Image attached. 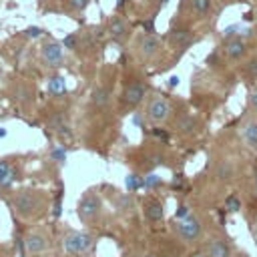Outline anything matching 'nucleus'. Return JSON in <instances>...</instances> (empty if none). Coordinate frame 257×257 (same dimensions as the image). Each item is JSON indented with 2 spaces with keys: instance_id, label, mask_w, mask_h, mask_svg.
I'll use <instances>...</instances> for the list:
<instances>
[{
  "instance_id": "26",
  "label": "nucleus",
  "mask_w": 257,
  "mask_h": 257,
  "mask_svg": "<svg viewBox=\"0 0 257 257\" xmlns=\"http://www.w3.org/2000/svg\"><path fill=\"white\" fill-rule=\"evenodd\" d=\"M70 6L74 10H84L88 6V0H70Z\"/></svg>"
},
{
  "instance_id": "7",
  "label": "nucleus",
  "mask_w": 257,
  "mask_h": 257,
  "mask_svg": "<svg viewBox=\"0 0 257 257\" xmlns=\"http://www.w3.org/2000/svg\"><path fill=\"white\" fill-rule=\"evenodd\" d=\"M40 58H42V62H44L46 66H50V68L60 66V64H62V60H64L62 44H58V42H54V40L44 42V44H42V48H40Z\"/></svg>"
},
{
  "instance_id": "9",
  "label": "nucleus",
  "mask_w": 257,
  "mask_h": 257,
  "mask_svg": "<svg viewBox=\"0 0 257 257\" xmlns=\"http://www.w3.org/2000/svg\"><path fill=\"white\" fill-rule=\"evenodd\" d=\"M223 52L229 60H241L247 54V42L241 36H229L223 42Z\"/></svg>"
},
{
  "instance_id": "28",
  "label": "nucleus",
  "mask_w": 257,
  "mask_h": 257,
  "mask_svg": "<svg viewBox=\"0 0 257 257\" xmlns=\"http://www.w3.org/2000/svg\"><path fill=\"white\" fill-rule=\"evenodd\" d=\"M255 195H257V167H255Z\"/></svg>"
},
{
  "instance_id": "23",
  "label": "nucleus",
  "mask_w": 257,
  "mask_h": 257,
  "mask_svg": "<svg viewBox=\"0 0 257 257\" xmlns=\"http://www.w3.org/2000/svg\"><path fill=\"white\" fill-rule=\"evenodd\" d=\"M249 108H251V112L257 116V88L249 94Z\"/></svg>"
},
{
  "instance_id": "20",
  "label": "nucleus",
  "mask_w": 257,
  "mask_h": 257,
  "mask_svg": "<svg viewBox=\"0 0 257 257\" xmlns=\"http://www.w3.org/2000/svg\"><path fill=\"white\" fill-rule=\"evenodd\" d=\"M92 100H94V104H98V106L106 104V100H108V90H106V88H96Z\"/></svg>"
},
{
  "instance_id": "18",
  "label": "nucleus",
  "mask_w": 257,
  "mask_h": 257,
  "mask_svg": "<svg viewBox=\"0 0 257 257\" xmlns=\"http://www.w3.org/2000/svg\"><path fill=\"white\" fill-rule=\"evenodd\" d=\"M233 173H235V167H233L231 161H221V163L217 165V169H215V177H217L219 181H229V179L233 177Z\"/></svg>"
},
{
  "instance_id": "8",
  "label": "nucleus",
  "mask_w": 257,
  "mask_h": 257,
  "mask_svg": "<svg viewBox=\"0 0 257 257\" xmlns=\"http://www.w3.org/2000/svg\"><path fill=\"white\" fill-rule=\"evenodd\" d=\"M24 245H26V251H28L30 255H42V253L48 251L50 239H48L44 233H40V231H32V233L26 235Z\"/></svg>"
},
{
  "instance_id": "6",
  "label": "nucleus",
  "mask_w": 257,
  "mask_h": 257,
  "mask_svg": "<svg viewBox=\"0 0 257 257\" xmlns=\"http://www.w3.org/2000/svg\"><path fill=\"white\" fill-rule=\"evenodd\" d=\"M145 96H147V84L143 80H131L122 90V106L133 110L145 100Z\"/></svg>"
},
{
  "instance_id": "29",
  "label": "nucleus",
  "mask_w": 257,
  "mask_h": 257,
  "mask_svg": "<svg viewBox=\"0 0 257 257\" xmlns=\"http://www.w3.org/2000/svg\"><path fill=\"white\" fill-rule=\"evenodd\" d=\"M169 2H171V0H161V8H163V6H167Z\"/></svg>"
},
{
  "instance_id": "15",
  "label": "nucleus",
  "mask_w": 257,
  "mask_h": 257,
  "mask_svg": "<svg viewBox=\"0 0 257 257\" xmlns=\"http://www.w3.org/2000/svg\"><path fill=\"white\" fill-rule=\"evenodd\" d=\"M108 34H110L114 40L122 42V40L128 36V26H126V22H124L122 18H118V16H112V18L108 20Z\"/></svg>"
},
{
  "instance_id": "17",
  "label": "nucleus",
  "mask_w": 257,
  "mask_h": 257,
  "mask_svg": "<svg viewBox=\"0 0 257 257\" xmlns=\"http://www.w3.org/2000/svg\"><path fill=\"white\" fill-rule=\"evenodd\" d=\"M14 179H18L16 169L6 159H0V187H10Z\"/></svg>"
},
{
  "instance_id": "13",
  "label": "nucleus",
  "mask_w": 257,
  "mask_h": 257,
  "mask_svg": "<svg viewBox=\"0 0 257 257\" xmlns=\"http://www.w3.org/2000/svg\"><path fill=\"white\" fill-rule=\"evenodd\" d=\"M169 42L173 48H179V50H185L191 42H193V34L187 26H179V28H173L169 32Z\"/></svg>"
},
{
  "instance_id": "12",
  "label": "nucleus",
  "mask_w": 257,
  "mask_h": 257,
  "mask_svg": "<svg viewBox=\"0 0 257 257\" xmlns=\"http://www.w3.org/2000/svg\"><path fill=\"white\" fill-rule=\"evenodd\" d=\"M143 215H145L147 221H153V223L163 221V217H165V205H163V201L157 199V197H147L143 201Z\"/></svg>"
},
{
  "instance_id": "27",
  "label": "nucleus",
  "mask_w": 257,
  "mask_h": 257,
  "mask_svg": "<svg viewBox=\"0 0 257 257\" xmlns=\"http://www.w3.org/2000/svg\"><path fill=\"white\" fill-rule=\"evenodd\" d=\"M133 257H155L153 253H137V255H133Z\"/></svg>"
},
{
  "instance_id": "11",
  "label": "nucleus",
  "mask_w": 257,
  "mask_h": 257,
  "mask_svg": "<svg viewBox=\"0 0 257 257\" xmlns=\"http://www.w3.org/2000/svg\"><path fill=\"white\" fill-rule=\"evenodd\" d=\"M137 48H139V54H141L145 60H151V58H155V56L159 54V50H161V40H159L155 34H143V36L139 38Z\"/></svg>"
},
{
  "instance_id": "22",
  "label": "nucleus",
  "mask_w": 257,
  "mask_h": 257,
  "mask_svg": "<svg viewBox=\"0 0 257 257\" xmlns=\"http://www.w3.org/2000/svg\"><path fill=\"white\" fill-rule=\"evenodd\" d=\"M50 92H52V94H60V92H64V82H62L60 76L50 78Z\"/></svg>"
},
{
  "instance_id": "30",
  "label": "nucleus",
  "mask_w": 257,
  "mask_h": 257,
  "mask_svg": "<svg viewBox=\"0 0 257 257\" xmlns=\"http://www.w3.org/2000/svg\"><path fill=\"white\" fill-rule=\"evenodd\" d=\"M122 4H124V0H118V2H116V6H118V8H122Z\"/></svg>"
},
{
  "instance_id": "10",
  "label": "nucleus",
  "mask_w": 257,
  "mask_h": 257,
  "mask_svg": "<svg viewBox=\"0 0 257 257\" xmlns=\"http://www.w3.org/2000/svg\"><path fill=\"white\" fill-rule=\"evenodd\" d=\"M233 247L225 237H211L205 247V257H231Z\"/></svg>"
},
{
  "instance_id": "1",
  "label": "nucleus",
  "mask_w": 257,
  "mask_h": 257,
  "mask_svg": "<svg viewBox=\"0 0 257 257\" xmlns=\"http://www.w3.org/2000/svg\"><path fill=\"white\" fill-rule=\"evenodd\" d=\"M12 207L14 211L24 217V219H32V217H38L46 211L48 207V199L42 191H36V189H22L18 193H14L12 197Z\"/></svg>"
},
{
  "instance_id": "3",
  "label": "nucleus",
  "mask_w": 257,
  "mask_h": 257,
  "mask_svg": "<svg viewBox=\"0 0 257 257\" xmlns=\"http://www.w3.org/2000/svg\"><path fill=\"white\" fill-rule=\"evenodd\" d=\"M100 213H102V201H100L98 193L86 191V193L80 197L78 205H76V215H78V219H80L82 223H92V221H96V219L100 217Z\"/></svg>"
},
{
  "instance_id": "25",
  "label": "nucleus",
  "mask_w": 257,
  "mask_h": 257,
  "mask_svg": "<svg viewBox=\"0 0 257 257\" xmlns=\"http://www.w3.org/2000/svg\"><path fill=\"white\" fill-rule=\"evenodd\" d=\"M62 46H64V48H74V46H76V36H74V34H68V36L62 40Z\"/></svg>"
},
{
  "instance_id": "19",
  "label": "nucleus",
  "mask_w": 257,
  "mask_h": 257,
  "mask_svg": "<svg viewBox=\"0 0 257 257\" xmlns=\"http://www.w3.org/2000/svg\"><path fill=\"white\" fill-rule=\"evenodd\" d=\"M243 74H245V78H247L249 82L257 84V54L245 60V64H243Z\"/></svg>"
},
{
  "instance_id": "4",
  "label": "nucleus",
  "mask_w": 257,
  "mask_h": 257,
  "mask_svg": "<svg viewBox=\"0 0 257 257\" xmlns=\"http://www.w3.org/2000/svg\"><path fill=\"white\" fill-rule=\"evenodd\" d=\"M171 112H173V106H171V100L165 96V94H153L147 102V118L153 122V124H163L171 118Z\"/></svg>"
},
{
  "instance_id": "31",
  "label": "nucleus",
  "mask_w": 257,
  "mask_h": 257,
  "mask_svg": "<svg viewBox=\"0 0 257 257\" xmlns=\"http://www.w3.org/2000/svg\"><path fill=\"white\" fill-rule=\"evenodd\" d=\"M2 137H6V131H4V128H0V139H2Z\"/></svg>"
},
{
  "instance_id": "16",
  "label": "nucleus",
  "mask_w": 257,
  "mask_h": 257,
  "mask_svg": "<svg viewBox=\"0 0 257 257\" xmlns=\"http://www.w3.org/2000/svg\"><path fill=\"white\" fill-rule=\"evenodd\" d=\"M213 8V0H189V12L195 18H205Z\"/></svg>"
},
{
  "instance_id": "5",
  "label": "nucleus",
  "mask_w": 257,
  "mask_h": 257,
  "mask_svg": "<svg viewBox=\"0 0 257 257\" xmlns=\"http://www.w3.org/2000/svg\"><path fill=\"white\" fill-rule=\"evenodd\" d=\"M64 251L70 255H84L92 249L94 245V237L88 233H80V231H68L62 239Z\"/></svg>"
},
{
  "instance_id": "21",
  "label": "nucleus",
  "mask_w": 257,
  "mask_h": 257,
  "mask_svg": "<svg viewBox=\"0 0 257 257\" xmlns=\"http://www.w3.org/2000/svg\"><path fill=\"white\" fill-rule=\"evenodd\" d=\"M225 209H229V211H239V209H241V199H239L237 195H229V197L225 199Z\"/></svg>"
},
{
  "instance_id": "24",
  "label": "nucleus",
  "mask_w": 257,
  "mask_h": 257,
  "mask_svg": "<svg viewBox=\"0 0 257 257\" xmlns=\"http://www.w3.org/2000/svg\"><path fill=\"white\" fill-rule=\"evenodd\" d=\"M24 34H26L28 38H36V36H40V34H42V28H38V26H30V28H26V30H24Z\"/></svg>"
},
{
  "instance_id": "2",
  "label": "nucleus",
  "mask_w": 257,
  "mask_h": 257,
  "mask_svg": "<svg viewBox=\"0 0 257 257\" xmlns=\"http://www.w3.org/2000/svg\"><path fill=\"white\" fill-rule=\"evenodd\" d=\"M175 233H177V237L183 241V243H197L201 237H203V221H201V217L199 215H195V213H189L187 217H183V219H177V223H175Z\"/></svg>"
},
{
  "instance_id": "14",
  "label": "nucleus",
  "mask_w": 257,
  "mask_h": 257,
  "mask_svg": "<svg viewBox=\"0 0 257 257\" xmlns=\"http://www.w3.org/2000/svg\"><path fill=\"white\" fill-rule=\"evenodd\" d=\"M241 135H243V141L249 149L257 151V116H251L243 122L241 126Z\"/></svg>"
}]
</instances>
